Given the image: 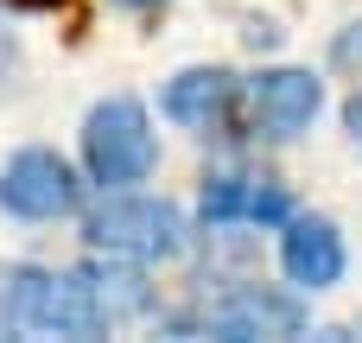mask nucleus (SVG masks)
Instances as JSON below:
<instances>
[{
  "label": "nucleus",
  "instance_id": "6",
  "mask_svg": "<svg viewBox=\"0 0 362 343\" xmlns=\"http://www.w3.org/2000/svg\"><path fill=\"white\" fill-rule=\"evenodd\" d=\"M210 229H280L293 216V191L267 172H216L197 197Z\"/></svg>",
  "mask_w": 362,
  "mask_h": 343
},
{
  "label": "nucleus",
  "instance_id": "12",
  "mask_svg": "<svg viewBox=\"0 0 362 343\" xmlns=\"http://www.w3.org/2000/svg\"><path fill=\"white\" fill-rule=\"evenodd\" d=\"M70 0H0V13H64Z\"/></svg>",
  "mask_w": 362,
  "mask_h": 343
},
{
  "label": "nucleus",
  "instance_id": "10",
  "mask_svg": "<svg viewBox=\"0 0 362 343\" xmlns=\"http://www.w3.org/2000/svg\"><path fill=\"white\" fill-rule=\"evenodd\" d=\"M331 70H344V76L362 83V19H350L344 32H331Z\"/></svg>",
  "mask_w": 362,
  "mask_h": 343
},
{
  "label": "nucleus",
  "instance_id": "9",
  "mask_svg": "<svg viewBox=\"0 0 362 343\" xmlns=\"http://www.w3.org/2000/svg\"><path fill=\"white\" fill-rule=\"evenodd\" d=\"M83 280L95 286V299H102L108 325H134V318H146V312H153V280H146V274H140V261H127V255H95V248H89Z\"/></svg>",
  "mask_w": 362,
  "mask_h": 343
},
{
  "label": "nucleus",
  "instance_id": "5",
  "mask_svg": "<svg viewBox=\"0 0 362 343\" xmlns=\"http://www.w3.org/2000/svg\"><path fill=\"white\" fill-rule=\"evenodd\" d=\"M242 102H248L255 134H267V140H293V134H305V127L318 121V108H325V83H318L312 70H299V64H280V70L248 76Z\"/></svg>",
  "mask_w": 362,
  "mask_h": 343
},
{
  "label": "nucleus",
  "instance_id": "7",
  "mask_svg": "<svg viewBox=\"0 0 362 343\" xmlns=\"http://www.w3.org/2000/svg\"><path fill=\"white\" fill-rule=\"evenodd\" d=\"M350 267V248H344V229L331 216H286L280 223V274L299 286V293H325L337 286Z\"/></svg>",
  "mask_w": 362,
  "mask_h": 343
},
{
  "label": "nucleus",
  "instance_id": "8",
  "mask_svg": "<svg viewBox=\"0 0 362 343\" xmlns=\"http://www.w3.org/2000/svg\"><path fill=\"white\" fill-rule=\"evenodd\" d=\"M242 89H248V83H242L235 70H223V64H191V70H178V76L165 83L159 108H165L178 127H191V134H216V127H229Z\"/></svg>",
  "mask_w": 362,
  "mask_h": 343
},
{
  "label": "nucleus",
  "instance_id": "3",
  "mask_svg": "<svg viewBox=\"0 0 362 343\" xmlns=\"http://www.w3.org/2000/svg\"><path fill=\"white\" fill-rule=\"evenodd\" d=\"M159 165V134L134 95H102L83 115V172L102 191H127Z\"/></svg>",
  "mask_w": 362,
  "mask_h": 343
},
{
  "label": "nucleus",
  "instance_id": "2",
  "mask_svg": "<svg viewBox=\"0 0 362 343\" xmlns=\"http://www.w3.org/2000/svg\"><path fill=\"white\" fill-rule=\"evenodd\" d=\"M83 242L95 255H127L140 267L153 261H178L191 248V223L172 197H140V191H108L89 216H83Z\"/></svg>",
  "mask_w": 362,
  "mask_h": 343
},
{
  "label": "nucleus",
  "instance_id": "4",
  "mask_svg": "<svg viewBox=\"0 0 362 343\" xmlns=\"http://www.w3.org/2000/svg\"><path fill=\"white\" fill-rule=\"evenodd\" d=\"M83 204V178L64 153L51 146H25L0 165V210L19 223H57Z\"/></svg>",
  "mask_w": 362,
  "mask_h": 343
},
{
  "label": "nucleus",
  "instance_id": "13",
  "mask_svg": "<svg viewBox=\"0 0 362 343\" xmlns=\"http://www.w3.org/2000/svg\"><path fill=\"white\" fill-rule=\"evenodd\" d=\"M344 127H350V140L362 146V83H356V95L344 102Z\"/></svg>",
  "mask_w": 362,
  "mask_h": 343
},
{
  "label": "nucleus",
  "instance_id": "14",
  "mask_svg": "<svg viewBox=\"0 0 362 343\" xmlns=\"http://www.w3.org/2000/svg\"><path fill=\"white\" fill-rule=\"evenodd\" d=\"M108 6H121V13H165L172 0H108Z\"/></svg>",
  "mask_w": 362,
  "mask_h": 343
},
{
  "label": "nucleus",
  "instance_id": "1",
  "mask_svg": "<svg viewBox=\"0 0 362 343\" xmlns=\"http://www.w3.org/2000/svg\"><path fill=\"white\" fill-rule=\"evenodd\" d=\"M172 337H216V343H280V337H305L312 331V306L286 286H229L223 299L185 312V318H165Z\"/></svg>",
  "mask_w": 362,
  "mask_h": 343
},
{
  "label": "nucleus",
  "instance_id": "11",
  "mask_svg": "<svg viewBox=\"0 0 362 343\" xmlns=\"http://www.w3.org/2000/svg\"><path fill=\"white\" fill-rule=\"evenodd\" d=\"M19 76H25V57H19V45H13V38L0 32V95H6V89H13Z\"/></svg>",
  "mask_w": 362,
  "mask_h": 343
},
{
  "label": "nucleus",
  "instance_id": "15",
  "mask_svg": "<svg viewBox=\"0 0 362 343\" xmlns=\"http://www.w3.org/2000/svg\"><path fill=\"white\" fill-rule=\"evenodd\" d=\"M0 337H19V325H13V306H6V280H0Z\"/></svg>",
  "mask_w": 362,
  "mask_h": 343
}]
</instances>
